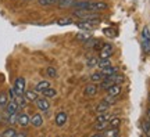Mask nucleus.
Listing matches in <instances>:
<instances>
[{
	"mask_svg": "<svg viewBox=\"0 0 150 137\" xmlns=\"http://www.w3.org/2000/svg\"><path fill=\"white\" fill-rule=\"evenodd\" d=\"M99 22H100V20L93 18V20H82V21H79V22H74V25L78 27L79 29H83V31H92Z\"/></svg>",
	"mask_w": 150,
	"mask_h": 137,
	"instance_id": "nucleus-1",
	"label": "nucleus"
},
{
	"mask_svg": "<svg viewBox=\"0 0 150 137\" xmlns=\"http://www.w3.org/2000/svg\"><path fill=\"white\" fill-rule=\"evenodd\" d=\"M142 48L145 54L150 53V31L147 27H145L142 31Z\"/></svg>",
	"mask_w": 150,
	"mask_h": 137,
	"instance_id": "nucleus-2",
	"label": "nucleus"
},
{
	"mask_svg": "<svg viewBox=\"0 0 150 137\" xmlns=\"http://www.w3.org/2000/svg\"><path fill=\"white\" fill-rule=\"evenodd\" d=\"M74 14L78 17V18H81V20H93V18H97V11H91V10H82V8H76Z\"/></svg>",
	"mask_w": 150,
	"mask_h": 137,
	"instance_id": "nucleus-3",
	"label": "nucleus"
},
{
	"mask_svg": "<svg viewBox=\"0 0 150 137\" xmlns=\"http://www.w3.org/2000/svg\"><path fill=\"white\" fill-rule=\"evenodd\" d=\"M14 90L17 96H22L25 93V79L24 78H17L14 82Z\"/></svg>",
	"mask_w": 150,
	"mask_h": 137,
	"instance_id": "nucleus-4",
	"label": "nucleus"
},
{
	"mask_svg": "<svg viewBox=\"0 0 150 137\" xmlns=\"http://www.w3.org/2000/svg\"><path fill=\"white\" fill-rule=\"evenodd\" d=\"M114 53V47L111 44H103L100 47V58H110Z\"/></svg>",
	"mask_w": 150,
	"mask_h": 137,
	"instance_id": "nucleus-5",
	"label": "nucleus"
},
{
	"mask_svg": "<svg viewBox=\"0 0 150 137\" xmlns=\"http://www.w3.org/2000/svg\"><path fill=\"white\" fill-rule=\"evenodd\" d=\"M35 103H36V107L40 111H49V108H50V103H49L47 97H45V98H36Z\"/></svg>",
	"mask_w": 150,
	"mask_h": 137,
	"instance_id": "nucleus-6",
	"label": "nucleus"
},
{
	"mask_svg": "<svg viewBox=\"0 0 150 137\" xmlns=\"http://www.w3.org/2000/svg\"><path fill=\"white\" fill-rule=\"evenodd\" d=\"M100 134L104 137H118L120 136V130H118V127H107Z\"/></svg>",
	"mask_w": 150,
	"mask_h": 137,
	"instance_id": "nucleus-7",
	"label": "nucleus"
},
{
	"mask_svg": "<svg viewBox=\"0 0 150 137\" xmlns=\"http://www.w3.org/2000/svg\"><path fill=\"white\" fill-rule=\"evenodd\" d=\"M20 110V107H18V104H17L16 100H11L7 103V105H6V111H7V114L10 115V114H16L17 111Z\"/></svg>",
	"mask_w": 150,
	"mask_h": 137,
	"instance_id": "nucleus-8",
	"label": "nucleus"
},
{
	"mask_svg": "<svg viewBox=\"0 0 150 137\" xmlns=\"http://www.w3.org/2000/svg\"><path fill=\"white\" fill-rule=\"evenodd\" d=\"M120 93H121V87H120V84L118 83L111 84V86L107 89V94L111 96V97H118Z\"/></svg>",
	"mask_w": 150,
	"mask_h": 137,
	"instance_id": "nucleus-9",
	"label": "nucleus"
},
{
	"mask_svg": "<svg viewBox=\"0 0 150 137\" xmlns=\"http://www.w3.org/2000/svg\"><path fill=\"white\" fill-rule=\"evenodd\" d=\"M67 114L65 112H59L57 115H56V125L59 127H61V126H64L65 125V122H67Z\"/></svg>",
	"mask_w": 150,
	"mask_h": 137,
	"instance_id": "nucleus-10",
	"label": "nucleus"
},
{
	"mask_svg": "<svg viewBox=\"0 0 150 137\" xmlns=\"http://www.w3.org/2000/svg\"><path fill=\"white\" fill-rule=\"evenodd\" d=\"M83 93H85V96H88V97L96 96L97 94V86L96 84H88L85 87V90H83Z\"/></svg>",
	"mask_w": 150,
	"mask_h": 137,
	"instance_id": "nucleus-11",
	"label": "nucleus"
},
{
	"mask_svg": "<svg viewBox=\"0 0 150 137\" xmlns=\"http://www.w3.org/2000/svg\"><path fill=\"white\" fill-rule=\"evenodd\" d=\"M31 123H32V126L35 127H40L43 125V118L40 114H35V115H32V118H31Z\"/></svg>",
	"mask_w": 150,
	"mask_h": 137,
	"instance_id": "nucleus-12",
	"label": "nucleus"
},
{
	"mask_svg": "<svg viewBox=\"0 0 150 137\" xmlns=\"http://www.w3.org/2000/svg\"><path fill=\"white\" fill-rule=\"evenodd\" d=\"M29 122H31V118H29L27 114H18V123H20L22 127L28 126Z\"/></svg>",
	"mask_w": 150,
	"mask_h": 137,
	"instance_id": "nucleus-13",
	"label": "nucleus"
},
{
	"mask_svg": "<svg viewBox=\"0 0 150 137\" xmlns=\"http://www.w3.org/2000/svg\"><path fill=\"white\" fill-rule=\"evenodd\" d=\"M112 116L111 114H108V111H104V112H99V115L96 118V122H108Z\"/></svg>",
	"mask_w": 150,
	"mask_h": 137,
	"instance_id": "nucleus-14",
	"label": "nucleus"
},
{
	"mask_svg": "<svg viewBox=\"0 0 150 137\" xmlns=\"http://www.w3.org/2000/svg\"><path fill=\"white\" fill-rule=\"evenodd\" d=\"M117 72H118V68L112 67V65H110V67H107V68H103V71H102V74H103L104 78H108V76L117 74Z\"/></svg>",
	"mask_w": 150,
	"mask_h": 137,
	"instance_id": "nucleus-15",
	"label": "nucleus"
},
{
	"mask_svg": "<svg viewBox=\"0 0 150 137\" xmlns=\"http://www.w3.org/2000/svg\"><path fill=\"white\" fill-rule=\"evenodd\" d=\"M47 87H50V82H47V80H40V82L35 86V90H36L38 93H42L43 90H46Z\"/></svg>",
	"mask_w": 150,
	"mask_h": 137,
	"instance_id": "nucleus-16",
	"label": "nucleus"
},
{
	"mask_svg": "<svg viewBox=\"0 0 150 137\" xmlns=\"http://www.w3.org/2000/svg\"><path fill=\"white\" fill-rule=\"evenodd\" d=\"M24 97L27 98V101H35L38 98V91L36 90H27L24 93Z\"/></svg>",
	"mask_w": 150,
	"mask_h": 137,
	"instance_id": "nucleus-17",
	"label": "nucleus"
},
{
	"mask_svg": "<svg viewBox=\"0 0 150 137\" xmlns=\"http://www.w3.org/2000/svg\"><path fill=\"white\" fill-rule=\"evenodd\" d=\"M110 103H107L106 100H103L99 103V105L96 107V112H104V111H108V108H110Z\"/></svg>",
	"mask_w": 150,
	"mask_h": 137,
	"instance_id": "nucleus-18",
	"label": "nucleus"
},
{
	"mask_svg": "<svg viewBox=\"0 0 150 137\" xmlns=\"http://www.w3.org/2000/svg\"><path fill=\"white\" fill-rule=\"evenodd\" d=\"M76 0H59V7L61 8H67V7H74Z\"/></svg>",
	"mask_w": 150,
	"mask_h": 137,
	"instance_id": "nucleus-19",
	"label": "nucleus"
},
{
	"mask_svg": "<svg viewBox=\"0 0 150 137\" xmlns=\"http://www.w3.org/2000/svg\"><path fill=\"white\" fill-rule=\"evenodd\" d=\"M17 134H18V132H17L16 129H13V127H8V129H6V130L1 132V136L3 137H16Z\"/></svg>",
	"mask_w": 150,
	"mask_h": 137,
	"instance_id": "nucleus-20",
	"label": "nucleus"
},
{
	"mask_svg": "<svg viewBox=\"0 0 150 137\" xmlns=\"http://www.w3.org/2000/svg\"><path fill=\"white\" fill-rule=\"evenodd\" d=\"M42 93H43V96H45V97H47V98H53V97H56V96H57L56 89H52V87H47L46 90H43Z\"/></svg>",
	"mask_w": 150,
	"mask_h": 137,
	"instance_id": "nucleus-21",
	"label": "nucleus"
},
{
	"mask_svg": "<svg viewBox=\"0 0 150 137\" xmlns=\"http://www.w3.org/2000/svg\"><path fill=\"white\" fill-rule=\"evenodd\" d=\"M103 79H104V76H103L102 71H100V72H95V74H92V75H91V80H92V82L100 83V82H102Z\"/></svg>",
	"mask_w": 150,
	"mask_h": 137,
	"instance_id": "nucleus-22",
	"label": "nucleus"
},
{
	"mask_svg": "<svg viewBox=\"0 0 150 137\" xmlns=\"http://www.w3.org/2000/svg\"><path fill=\"white\" fill-rule=\"evenodd\" d=\"M111 84H114V82H112L111 78H104V79L100 82V86H102V89L103 90H107Z\"/></svg>",
	"mask_w": 150,
	"mask_h": 137,
	"instance_id": "nucleus-23",
	"label": "nucleus"
},
{
	"mask_svg": "<svg viewBox=\"0 0 150 137\" xmlns=\"http://www.w3.org/2000/svg\"><path fill=\"white\" fill-rule=\"evenodd\" d=\"M89 37H91V35H89L88 32H78V33H76V40H79V42L85 43Z\"/></svg>",
	"mask_w": 150,
	"mask_h": 137,
	"instance_id": "nucleus-24",
	"label": "nucleus"
},
{
	"mask_svg": "<svg viewBox=\"0 0 150 137\" xmlns=\"http://www.w3.org/2000/svg\"><path fill=\"white\" fill-rule=\"evenodd\" d=\"M93 127H95L96 130H99V132H103V130H106L108 127V122H96Z\"/></svg>",
	"mask_w": 150,
	"mask_h": 137,
	"instance_id": "nucleus-25",
	"label": "nucleus"
},
{
	"mask_svg": "<svg viewBox=\"0 0 150 137\" xmlns=\"http://www.w3.org/2000/svg\"><path fill=\"white\" fill-rule=\"evenodd\" d=\"M108 78H111L112 79V82H114V83H124V80H125V78H124L122 75H120L117 72V74H114V75H111V76H108Z\"/></svg>",
	"mask_w": 150,
	"mask_h": 137,
	"instance_id": "nucleus-26",
	"label": "nucleus"
},
{
	"mask_svg": "<svg viewBox=\"0 0 150 137\" xmlns=\"http://www.w3.org/2000/svg\"><path fill=\"white\" fill-rule=\"evenodd\" d=\"M7 103H8V97H7V94H6V93H0V110L6 108Z\"/></svg>",
	"mask_w": 150,
	"mask_h": 137,
	"instance_id": "nucleus-27",
	"label": "nucleus"
},
{
	"mask_svg": "<svg viewBox=\"0 0 150 137\" xmlns=\"http://www.w3.org/2000/svg\"><path fill=\"white\" fill-rule=\"evenodd\" d=\"M142 130L145 132L146 136H150V122L147 119L142 122Z\"/></svg>",
	"mask_w": 150,
	"mask_h": 137,
	"instance_id": "nucleus-28",
	"label": "nucleus"
},
{
	"mask_svg": "<svg viewBox=\"0 0 150 137\" xmlns=\"http://www.w3.org/2000/svg\"><path fill=\"white\" fill-rule=\"evenodd\" d=\"M97 65L103 69V68H107V67H110V65H111V63H110V60H108V58H100Z\"/></svg>",
	"mask_w": 150,
	"mask_h": 137,
	"instance_id": "nucleus-29",
	"label": "nucleus"
},
{
	"mask_svg": "<svg viewBox=\"0 0 150 137\" xmlns=\"http://www.w3.org/2000/svg\"><path fill=\"white\" fill-rule=\"evenodd\" d=\"M71 24H74V20H71V18H61L57 21V25L60 27H64V25H71Z\"/></svg>",
	"mask_w": 150,
	"mask_h": 137,
	"instance_id": "nucleus-30",
	"label": "nucleus"
},
{
	"mask_svg": "<svg viewBox=\"0 0 150 137\" xmlns=\"http://www.w3.org/2000/svg\"><path fill=\"white\" fill-rule=\"evenodd\" d=\"M120 123H121V119H120V118H111V119L108 121V127H118Z\"/></svg>",
	"mask_w": 150,
	"mask_h": 137,
	"instance_id": "nucleus-31",
	"label": "nucleus"
},
{
	"mask_svg": "<svg viewBox=\"0 0 150 137\" xmlns=\"http://www.w3.org/2000/svg\"><path fill=\"white\" fill-rule=\"evenodd\" d=\"M86 64H88V67H96L97 64H99V58L97 57H89V60L86 61Z\"/></svg>",
	"mask_w": 150,
	"mask_h": 137,
	"instance_id": "nucleus-32",
	"label": "nucleus"
},
{
	"mask_svg": "<svg viewBox=\"0 0 150 137\" xmlns=\"http://www.w3.org/2000/svg\"><path fill=\"white\" fill-rule=\"evenodd\" d=\"M46 74H47L50 78H56V76H57V71H56V68H53V67H49V68L46 69Z\"/></svg>",
	"mask_w": 150,
	"mask_h": 137,
	"instance_id": "nucleus-33",
	"label": "nucleus"
},
{
	"mask_svg": "<svg viewBox=\"0 0 150 137\" xmlns=\"http://www.w3.org/2000/svg\"><path fill=\"white\" fill-rule=\"evenodd\" d=\"M59 3V0H39V4L42 6H50V4H56Z\"/></svg>",
	"mask_w": 150,
	"mask_h": 137,
	"instance_id": "nucleus-34",
	"label": "nucleus"
},
{
	"mask_svg": "<svg viewBox=\"0 0 150 137\" xmlns=\"http://www.w3.org/2000/svg\"><path fill=\"white\" fill-rule=\"evenodd\" d=\"M103 33H104V35H107L108 37H114V36H115V32L112 31V29H110V28H106V29H103Z\"/></svg>",
	"mask_w": 150,
	"mask_h": 137,
	"instance_id": "nucleus-35",
	"label": "nucleus"
},
{
	"mask_svg": "<svg viewBox=\"0 0 150 137\" xmlns=\"http://www.w3.org/2000/svg\"><path fill=\"white\" fill-rule=\"evenodd\" d=\"M147 121L150 122V108H149V110H147Z\"/></svg>",
	"mask_w": 150,
	"mask_h": 137,
	"instance_id": "nucleus-36",
	"label": "nucleus"
}]
</instances>
